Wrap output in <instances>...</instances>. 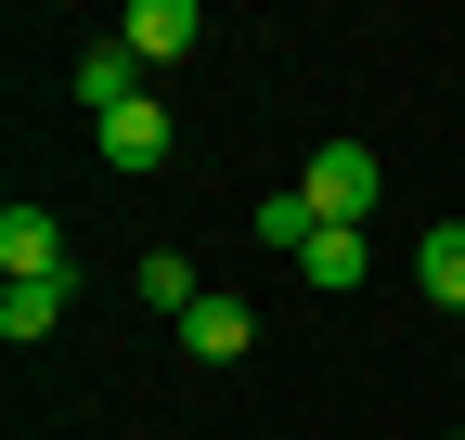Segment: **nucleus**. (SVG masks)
<instances>
[{
	"label": "nucleus",
	"mask_w": 465,
	"mask_h": 440,
	"mask_svg": "<svg viewBox=\"0 0 465 440\" xmlns=\"http://www.w3.org/2000/svg\"><path fill=\"white\" fill-rule=\"evenodd\" d=\"M78 104H91V130L116 117V104H143V91H130V39H104V52H78Z\"/></svg>",
	"instance_id": "nucleus-10"
},
{
	"label": "nucleus",
	"mask_w": 465,
	"mask_h": 440,
	"mask_svg": "<svg viewBox=\"0 0 465 440\" xmlns=\"http://www.w3.org/2000/svg\"><path fill=\"white\" fill-rule=\"evenodd\" d=\"M311 220H336V234H362L375 220V195H388V169H375V143H311Z\"/></svg>",
	"instance_id": "nucleus-1"
},
{
	"label": "nucleus",
	"mask_w": 465,
	"mask_h": 440,
	"mask_svg": "<svg viewBox=\"0 0 465 440\" xmlns=\"http://www.w3.org/2000/svg\"><path fill=\"white\" fill-rule=\"evenodd\" d=\"M194 39H207L194 0H130V65H182Z\"/></svg>",
	"instance_id": "nucleus-5"
},
{
	"label": "nucleus",
	"mask_w": 465,
	"mask_h": 440,
	"mask_svg": "<svg viewBox=\"0 0 465 440\" xmlns=\"http://www.w3.org/2000/svg\"><path fill=\"white\" fill-rule=\"evenodd\" d=\"M130 298H143V311H168V324H182V311H194L207 285H194V259H182V246H143V259H130Z\"/></svg>",
	"instance_id": "nucleus-7"
},
{
	"label": "nucleus",
	"mask_w": 465,
	"mask_h": 440,
	"mask_svg": "<svg viewBox=\"0 0 465 440\" xmlns=\"http://www.w3.org/2000/svg\"><path fill=\"white\" fill-rule=\"evenodd\" d=\"M362 272H375V246H362V234H336V220H323L311 246H298V285H323V298H349Z\"/></svg>",
	"instance_id": "nucleus-8"
},
{
	"label": "nucleus",
	"mask_w": 465,
	"mask_h": 440,
	"mask_svg": "<svg viewBox=\"0 0 465 440\" xmlns=\"http://www.w3.org/2000/svg\"><path fill=\"white\" fill-rule=\"evenodd\" d=\"M0 272H14V285H39V272H65V220H52L39 195H14V207H0Z\"/></svg>",
	"instance_id": "nucleus-3"
},
{
	"label": "nucleus",
	"mask_w": 465,
	"mask_h": 440,
	"mask_svg": "<svg viewBox=\"0 0 465 440\" xmlns=\"http://www.w3.org/2000/svg\"><path fill=\"white\" fill-rule=\"evenodd\" d=\"M414 285L440 311H465V220H427V234H414Z\"/></svg>",
	"instance_id": "nucleus-9"
},
{
	"label": "nucleus",
	"mask_w": 465,
	"mask_h": 440,
	"mask_svg": "<svg viewBox=\"0 0 465 440\" xmlns=\"http://www.w3.org/2000/svg\"><path fill=\"white\" fill-rule=\"evenodd\" d=\"M91 155H104L116 182H143V169H168V155H182V130H168V104L143 91V104H116V117L91 130Z\"/></svg>",
	"instance_id": "nucleus-2"
},
{
	"label": "nucleus",
	"mask_w": 465,
	"mask_h": 440,
	"mask_svg": "<svg viewBox=\"0 0 465 440\" xmlns=\"http://www.w3.org/2000/svg\"><path fill=\"white\" fill-rule=\"evenodd\" d=\"M65 298H78V272H39V285H0V350H39L52 324H65Z\"/></svg>",
	"instance_id": "nucleus-4"
},
{
	"label": "nucleus",
	"mask_w": 465,
	"mask_h": 440,
	"mask_svg": "<svg viewBox=\"0 0 465 440\" xmlns=\"http://www.w3.org/2000/svg\"><path fill=\"white\" fill-rule=\"evenodd\" d=\"M323 234V220H311V195H259V246H284V259H298Z\"/></svg>",
	"instance_id": "nucleus-11"
},
{
	"label": "nucleus",
	"mask_w": 465,
	"mask_h": 440,
	"mask_svg": "<svg viewBox=\"0 0 465 440\" xmlns=\"http://www.w3.org/2000/svg\"><path fill=\"white\" fill-rule=\"evenodd\" d=\"M182 350H194V363H246V350H259V311H246V298H194V311H182Z\"/></svg>",
	"instance_id": "nucleus-6"
}]
</instances>
